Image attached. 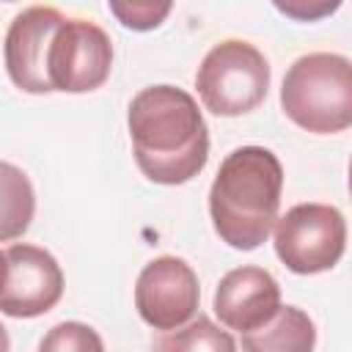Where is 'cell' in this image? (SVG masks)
<instances>
[{
    "instance_id": "ac0fdd59",
    "label": "cell",
    "mask_w": 352,
    "mask_h": 352,
    "mask_svg": "<svg viewBox=\"0 0 352 352\" xmlns=\"http://www.w3.org/2000/svg\"><path fill=\"white\" fill-rule=\"evenodd\" d=\"M8 3H11V0H8Z\"/></svg>"
},
{
    "instance_id": "3957f363",
    "label": "cell",
    "mask_w": 352,
    "mask_h": 352,
    "mask_svg": "<svg viewBox=\"0 0 352 352\" xmlns=\"http://www.w3.org/2000/svg\"><path fill=\"white\" fill-rule=\"evenodd\" d=\"M283 113L305 132L336 135L352 126V60L336 52L297 58L280 85Z\"/></svg>"
},
{
    "instance_id": "8992f818",
    "label": "cell",
    "mask_w": 352,
    "mask_h": 352,
    "mask_svg": "<svg viewBox=\"0 0 352 352\" xmlns=\"http://www.w3.org/2000/svg\"><path fill=\"white\" fill-rule=\"evenodd\" d=\"M113 69L110 36L88 19H63L50 47L52 91L88 94L107 82Z\"/></svg>"
},
{
    "instance_id": "9a60e30c",
    "label": "cell",
    "mask_w": 352,
    "mask_h": 352,
    "mask_svg": "<svg viewBox=\"0 0 352 352\" xmlns=\"http://www.w3.org/2000/svg\"><path fill=\"white\" fill-rule=\"evenodd\" d=\"M41 352H102L104 344L94 327L82 322H60L41 338Z\"/></svg>"
},
{
    "instance_id": "30bf717a",
    "label": "cell",
    "mask_w": 352,
    "mask_h": 352,
    "mask_svg": "<svg viewBox=\"0 0 352 352\" xmlns=\"http://www.w3.org/2000/svg\"><path fill=\"white\" fill-rule=\"evenodd\" d=\"M280 308V286L261 267H236L226 272L214 289V314L228 327L253 333L264 327Z\"/></svg>"
},
{
    "instance_id": "52a82bcc",
    "label": "cell",
    "mask_w": 352,
    "mask_h": 352,
    "mask_svg": "<svg viewBox=\"0 0 352 352\" xmlns=\"http://www.w3.org/2000/svg\"><path fill=\"white\" fill-rule=\"evenodd\" d=\"M201 300L195 270L179 256H160L148 261L135 283V308L140 319L162 333L184 327Z\"/></svg>"
},
{
    "instance_id": "7a4b0ae2",
    "label": "cell",
    "mask_w": 352,
    "mask_h": 352,
    "mask_svg": "<svg viewBox=\"0 0 352 352\" xmlns=\"http://www.w3.org/2000/svg\"><path fill=\"white\" fill-rule=\"evenodd\" d=\"M283 190L280 160L264 146H239L217 168L209 214L217 236L234 250H256L278 223Z\"/></svg>"
},
{
    "instance_id": "2e32d148",
    "label": "cell",
    "mask_w": 352,
    "mask_h": 352,
    "mask_svg": "<svg viewBox=\"0 0 352 352\" xmlns=\"http://www.w3.org/2000/svg\"><path fill=\"white\" fill-rule=\"evenodd\" d=\"M344 0H272V6L294 22H316L341 8Z\"/></svg>"
},
{
    "instance_id": "8fae6325",
    "label": "cell",
    "mask_w": 352,
    "mask_h": 352,
    "mask_svg": "<svg viewBox=\"0 0 352 352\" xmlns=\"http://www.w3.org/2000/svg\"><path fill=\"white\" fill-rule=\"evenodd\" d=\"M239 344L248 352H308L316 344V327L297 305H280L264 327L242 333Z\"/></svg>"
},
{
    "instance_id": "6da1fadb",
    "label": "cell",
    "mask_w": 352,
    "mask_h": 352,
    "mask_svg": "<svg viewBox=\"0 0 352 352\" xmlns=\"http://www.w3.org/2000/svg\"><path fill=\"white\" fill-rule=\"evenodd\" d=\"M132 154L157 184H184L209 160V129L198 102L176 85L143 88L126 113Z\"/></svg>"
},
{
    "instance_id": "e0dca14e",
    "label": "cell",
    "mask_w": 352,
    "mask_h": 352,
    "mask_svg": "<svg viewBox=\"0 0 352 352\" xmlns=\"http://www.w3.org/2000/svg\"><path fill=\"white\" fill-rule=\"evenodd\" d=\"M349 192H352V160H349Z\"/></svg>"
},
{
    "instance_id": "4fadbf2b",
    "label": "cell",
    "mask_w": 352,
    "mask_h": 352,
    "mask_svg": "<svg viewBox=\"0 0 352 352\" xmlns=\"http://www.w3.org/2000/svg\"><path fill=\"white\" fill-rule=\"evenodd\" d=\"M157 349H212V352H234L236 349V341L220 330L209 316H198L195 322H190L187 327H179V330H170L165 338H157L154 341Z\"/></svg>"
},
{
    "instance_id": "277c9868",
    "label": "cell",
    "mask_w": 352,
    "mask_h": 352,
    "mask_svg": "<svg viewBox=\"0 0 352 352\" xmlns=\"http://www.w3.org/2000/svg\"><path fill=\"white\" fill-rule=\"evenodd\" d=\"M204 107L214 116H245L256 110L270 88V63L248 41L228 38L214 44L195 74Z\"/></svg>"
},
{
    "instance_id": "ba28073f",
    "label": "cell",
    "mask_w": 352,
    "mask_h": 352,
    "mask_svg": "<svg viewBox=\"0 0 352 352\" xmlns=\"http://www.w3.org/2000/svg\"><path fill=\"white\" fill-rule=\"evenodd\" d=\"M63 297V272L55 256L38 245L16 242L3 250V297L0 308L14 319H33L58 305Z\"/></svg>"
},
{
    "instance_id": "5b68a950",
    "label": "cell",
    "mask_w": 352,
    "mask_h": 352,
    "mask_svg": "<svg viewBox=\"0 0 352 352\" xmlns=\"http://www.w3.org/2000/svg\"><path fill=\"white\" fill-rule=\"evenodd\" d=\"M272 231L278 258L297 275L333 270L346 248V220L330 204H297Z\"/></svg>"
},
{
    "instance_id": "5bb4252c",
    "label": "cell",
    "mask_w": 352,
    "mask_h": 352,
    "mask_svg": "<svg viewBox=\"0 0 352 352\" xmlns=\"http://www.w3.org/2000/svg\"><path fill=\"white\" fill-rule=\"evenodd\" d=\"M107 6L124 28L146 33L160 28L168 19L173 0H107Z\"/></svg>"
},
{
    "instance_id": "9c48e42d",
    "label": "cell",
    "mask_w": 352,
    "mask_h": 352,
    "mask_svg": "<svg viewBox=\"0 0 352 352\" xmlns=\"http://www.w3.org/2000/svg\"><path fill=\"white\" fill-rule=\"evenodd\" d=\"M63 14L52 6H30L14 16L6 33V72L25 94H52L50 47L63 25Z\"/></svg>"
},
{
    "instance_id": "7c38bea8",
    "label": "cell",
    "mask_w": 352,
    "mask_h": 352,
    "mask_svg": "<svg viewBox=\"0 0 352 352\" xmlns=\"http://www.w3.org/2000/svg\"><path fill=\"white\" fill-rule=\"evenodd\" d=\"M0 179H3V242H11L14 236L25 234L30 220H33V209H36V198H33V187L28 182V176L11 165L3 162L0 165Z\"/></svg>"
}]
</instances>
